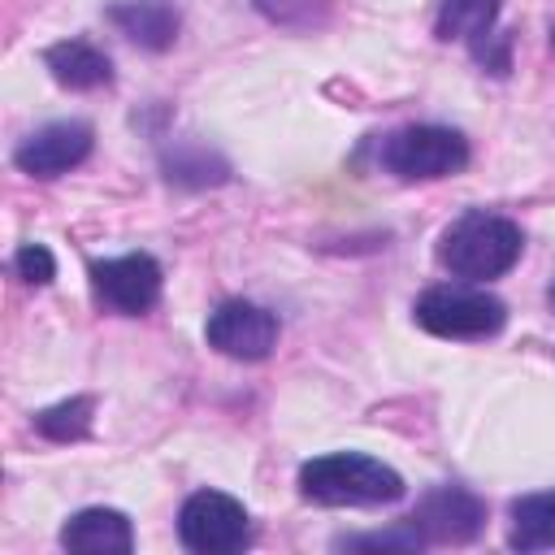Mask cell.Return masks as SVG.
Masks as SVG:
<instances>
[{
    "label": "cell",
    "mask_w": 555,
    "mask_h": 555,
    "mask_svg": "<svg viewBox=\"0 0 555 555\" xmlns=\"http://www.w3.org/2000/svg\"><path fill=\"white\" fill-rule=\"evenodd\" d=\"M525 251V234L512 217L473 208L464 217H455L442 234H438V260L442 269H451L464 282H490L503 278Z\"/></svg>",
    "instance_id": "6da1fadb"
},
{
    "label": "cell",
    "mask_w": 555,
    "mask_h": 555,
    "mask_svg": "<svg viewBox=\"0 0 555 555\" xmlns=\"http://www.w3.org/2000/svg\"><path fill=\"white\" fill-rule=\"evenodd\" d=\"M299 494L321 507H377L403 494V477L360 451H330L299 468Z\"/></svg>",
    "instance_id": "7a4b0ae2"
},
{
    "label": "cell",
    "mask_w": 555,
    "mask_h": 555,
    "mask_svg": "<svg viewBox=\"0 0 555 555\" xmlns=\"http://www.w3.org/2000/svg\"><path fill=\"white\" fill-rule=\"evenodd\" d=\"M382 169L403 182L451 178L468 165V139L447 126H403L382 139Z\"/></svg>",
    "instance_id": "3957f363"
},
{
    "label": "cell",
    "mask_w": 555,
    "mask_h": 555,
    "mask_svg": "<svg viewBox=\"0 0 555 555\" xmlns=\"http://www.w3.org/2000/svg\"><path fill=\"white\" fill-rule=\"evenodd\" d=\"M416 325L438 338H490L503 330L507 308L481 286H434L412 308Z\"/></svg>",
    "instance_id": "277c9868"
},
{
    "label": "cell",
    "mask_w": 555,
    "mask_h": 555,
    "mask_svg": "<svg viewBox=\"0 0 555 555\" xmlns=\"http://www.w3.org/2000/svg\"><path fill=\"white\" fill-rule=\"evenodd\" d=\"M178 538L195 555H225L251 542V520L234 494L195 490L178 512Z\"/></svg>",
    "instance_id": "5b68a950"
},
{
    "label": "cell",
    "mask_w": 555,
    "mask_h": 555,
    "mask_svg": "<svg viewBox=\"0 0 555 555\" xmlns=\"http://www.w3.org/2000/svg\"><path fill=\"white\" fill-rule=\"evenodd\" d=\"M204 334H208V347H217L230 360H264L278 347V317L260 304L225 299L212 308Z\"/></svg>",
    "instance_id": "8992f818"
},
{
    "label": "cell",
    "mask_w": 555,
    "mask_h": 555,
    "mask_svg": "<svg viewBox=\"0 0 555 555\" xmlns=\"http://www.w3.org/2000/svg\"><path fill=\"white\" fill-rule=\"evenodd\" d=\"M91 286H95L100 304H108L113 312L139 317L160 299V264L147 251L95 260L91 264Z\"/></svg>",
    "instance_id": "52a82bcc"
},
{
    "label": "cell",
    "mask_w": 555,
    "mask_h": 555,
    "mask_svg": "<svg viewBox=\"0 0 555 555\" xmlns=\"http://www.w3.org/2000/svg\"><path fill=\"white\" fill-rule=\"evenodd\" d=\"M425 542H473L486 529V503L464 486H434L408 516Z\"/></svg>",
    "instance_id": "ba28073f"
},
{
    "label": "cell",
    "mask_w": 555,
    "mask_h": 555,
    "mask_svg": "<svg viewBox=\"0 0 555 555\" xmlns=\"http://www.w3.org/2000/svg\"><path fill=\"white\" fill-rule=\"evenodd\" d=\"M91 143H95V134L87 121H48L17 143L13 165L30 178H56V173H69L74 165H82L91 156Z\"/></svg>",
    "instance_id": "9c48e42d"
},
{
    "label": "cell",
    "mask_w": 555,
    "mask_h": 555,
    "mask_svg": "<svg viewBox=\"0 0 555 555\" xmlns=\"http://www.w3.org/2000/svg\"><path fill=\"white\" fill-rule=\"evenodd\" d=\"M61 546L82 555H126L134 546V529L117 507H82L65 520Z\"/></svg>",
    "instance_id": "30bf717a"
},
{
    "label": "cell",
    "mask_w": 555,
    "mask_h": 555,
    "mask_svg": "<svg viewBox=\"0 0 555 555\" xmlns=\"http://www.w3.org/2000/svg\"><path fill=\"white\" fill-rule=\"evenodd\" d=\"M108 22L130 43H139L147 52L173 48L178 26H182V17H178V9L169 0H117V4H108Z\"/></svg>",
    "instance_id": "8fae6325"
},
{
    "label": "cell",
    "mask_w": 555,
    "mask_h": 555,
    "mask_svg": "<svg viewBox=\"0 0 555 555\" xmlns=\"http://www.w3.org/2000/svg\"><path fill=\"white\" fill-rule=\"evenodd\" d=\"M43 65L69 91H95V87H108L113 82V61L95 43H87V39H61V43H52L43 52Z\"/></svg>",
    "instance_id": "7c38bea8"
},
{
    "label": "cell",
    "mask_w": 555,
    "mask_h": 555,
    "mask_svg": "<svg viewBox=\"0 0 555 555\" xmlns=\"http://www.w3.org/2000/svg\"><path fill=\"white\" fill-rule=\"evenodd\" d=\"M512 551H546L555 546V490H538L512 503V529H507Z\"/></svg>",
    "instance_id": "4fadbf2b"
},
{
    "label": "cell",
    "mask_w": 555,
    "mask_h": 555,
    "mask_svg": "<svg viewBox=\"0 0 555 555\" xmlns=\"http://www.w3.org/2000/svg\"><path fill=\"white\" fill-rule=\"evenodd\" d=\"M503 0H442L438 4V39H468L481 43L494 30Z\"/></svg>",
    "instance_id": "5bb4252c"
},
{
    "label": "cell",
    "mask_w": 555,
    "mask_h": 555,
    "mask_svg": "<svg viewBox=\"0 0 555 555\" xmlns=\"http://www.w3.org/2000/svg\"><path fill=\"white\" fill-rule=\"evenodd\" d=\"M91 412H95V403L87 395H74V399H61V403L35 412V429L52 442H74L91 429Z\"/></svg>",
    "instance_id": "9a60e30c"
},
{
    "label": "cell",
    "mask_w": 555,
    "mask_h": 555,
    "mask_svg": "<svg viewBox=\"0 0 555 555\" xmlns=\"http://www.w3.org/2000/svg\"><path fill=\"white\" fill-rule=\"evenodd\" d=\"M169 169V182H191V186H204V182H221L225 178V160H217L212 152L204 147H191V152H173L165 160Z\"/></svg>",
    "instance_id": "2e32d148"
},
{
    "label": "cell",
    "mask_w": 555,
    "mask_h": 555,
    "mask_svg": "<svg viewBox=\"0 0 555 555\" xmlns=\"http://www.w3.org/2000/svg\"><path fill=\"white\" fill-rule=\"evenodd\" d=\"M13 269H17V278L30 282V286H48V282L56 278V260H52V251H48L43 243H22L17 256H13Z\"/></svg>",
    "instance_id": "e0dca14e"
},
{
    "label": "cell",
    "mask_w": 555,
    "mask_h": 555,
    "mask_svg": "<svg viewBox=\"0 0 555 555\" xmlns=\"http://www.w3.org/2000/svg\"><path fill=\"white\" fill-rule=\"evenodd\" d=\"M256 9L278 26H308L325 9V0H256Z\"/></svg>",
    "instance_id": "ac0fdd59"
},
{
    "label": "cell",
    "mask_w": 555,
    "mask_h": 555,
    "mask_svg": "<svg viewBox=\"0 0 555 555\" xmlns=\"http://www.w3.org/2000/svg\"><path fill=\"white\" fill-rule=\"evenodd\" d=\"M551 308H555V286H551Z\"/></svg>",
    "instance_id": "d6986e66"
}]
</instances>
